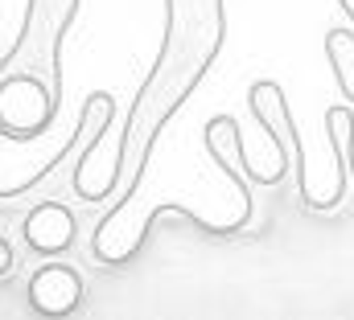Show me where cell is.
<instances>
[{
	"instance_id": "cell-1",
	"label": "cell",
	"mask_w": 354,
	"mask_h": 320,
	"mask_svg": "<svg viewBox=\"0 0 354 320\" xmlns=\"http://www.w3.org/2000/svg\"><path fill=\"white\" fill-rule=\"evenodd\" d=\"M223 41H227L223 0H165V33H161L157 62L145 74L128 115H124L115 160H111L103 185L95 189L91 206L128 201L140 193L161 132L189 103V94L206 82L210 66L223 54Z\"/></svg>"
},
{
	"instance_id": "cell-2",
	"label": "cell",
	"mask_w": 354,
	"mask_h": 320,
	"mask_svg": "<svg viewBox=\"0 0 354 320\" xmlns=\"http://www.w3.org/2000/svg\"><path fill=\"white\" fill-rule=\"evenodd\" d=\"M83 0H25L12 50L0 58V140H41L62 111V46Z\"/></svg>"
},
{
	"instance_id": "cell-3",
	"label": "cell",
	"mask_w": 354,
	"mask_h": 320,
	"mask_svg": "<svg viewBox=\"0 0 354 320\" xmlns=\"http://www.w3.org/2000/svg\"><path fill=\"white\" fill-rule=\"evenodd\" d=\"M25 296H29V308H33L37 317L62 320V317H75V312L83 308L87 288H83L79 267H71V263H46V267L33 271Z\"/></svg>"
},
{
	"instance_id": "cell-4",
	"label": "cell",
	"mask_w": 354,
	"mask_h": 320,
	"mask_svg": "<svg viewBox=\"0 0 354 320\" xmlns=\"http://www.w3.org/2000/svg\"><path fill=\"white\" fill-rule=\"evenodd\" d=\"M75 239H79V218L71 210V197H50L25 218V250L29 254L54 259V254L71 250Z\"/></svg>"
},
{
	"instance_id": "cell-5",
	"label": "cell",
	"mask_w": 354,
	"mask_h": 320,
	"mask_svg": "<svg viewBox=\"0 0 354 320\" xmlns=\"http://www.w3.org/2000/svg\"><path fill=\"white\" fill-rule=\"evenodd\" d=\"M326 54H330L334 79L342 86V99L354 103V33L351 29H330L326 33Z\"/></svg>"
},
{
	"instance_id": "cell-6",
	"label": "cell",
	"mask_w": 354,
	"mask_h": 320,
	"mask_svg": "<svg viewBox=\"0 0 354 320\" xmlns=\"http://www.w3.org/2000/svg\"><path fill=\"white\" fill-rule=\"evenodd\" d=\"M17 271H25L21 254L12 250V242H4V239H0V279H4V275H17Z\"/></svg>"
},
{
	"instance_id": "cell-7",
	"label": "cell",
	"mask_w": 354,
	"mask_h": 320,
	"mask_svg": "<svg viewBox=\"0 0 354 320\" xmlns=\"http://www.w3.org/2000/svg\"><path fill=\"white\" fill-rule=\"evenodd\" d=\"M338 4H342V12H346V17L354 21V0H338Z\"/></svg>"
}]
</instances>
